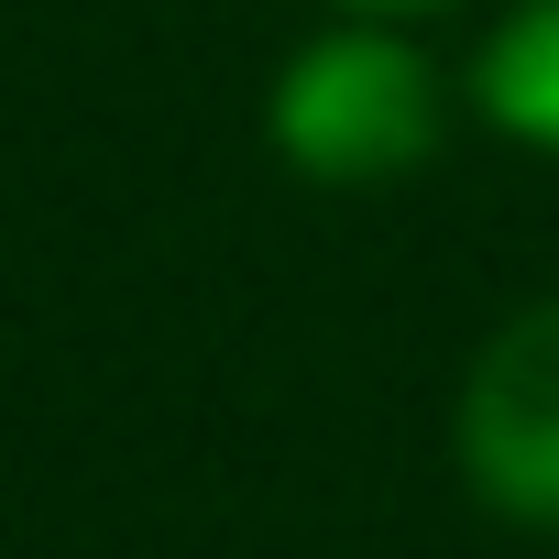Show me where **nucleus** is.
Wrapping results in <instances>:
<instances>
[{"label": "nucleus", "mask_w": 559, "mask_h": 559, "mask_svg": "<svg viewBox=\"0 0 559 559\" xmlns=\"http://www.w3.org/2000/svg\"><path fill=\"white\" fill-rule=\"evenodd\" d=\"M461 132V67H439L428 23H362V12H319L286 67L263 78V143L308 187H406L450 154Z\"/></svg>", "instance_id": "f257e3e1"}, {"label": "nucleus", "mask_w": 559, "mask_h": 559, "mask_svg": "<svg viewBox=\"0 0 559 559\" xmlns=\"http://www.w3.org/2000/svg\"><path fill=\"white\" fill-rule=\"evenodd\" d=\"M450 461H461V493L493 526L559 537V286L504 308L483 330V352L461 362Z\"/></svg>", "instance_id": "f03ea898"}, {"label": "nucleus", "mask_w": 559, "mask_h": 559, "mask_svg": "<svg viewBox=\"0 0 559 559\" xmlns=\"http://www.w3.org/2000/svg\"><path fill=\"white\" fill-rule=\"evenodd\" d=\"M461 121L559 165V0H504L483 23V45L461 56Z\"/></svg>", "instance_id": "7ed1b4c3"}, {"label": "nucleus", "mask_w": 559, "mask_h": 559, "mask_svg": "<svg viewBox=\"0 0 559 559\" xmlns=\"http://www.w3.org/2000/svg\"><path fill=\"white\" fill-rule=\"evenodd\" d=\"M319 12H362V23H439L461 0H319Z\"/></svg>", "instance_id": "20e7f679"}]
</instances>
